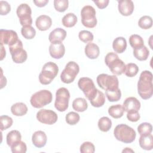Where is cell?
I'll return each instance as SVG.
<instances>
[{
	"instance_id": "cell-1",
	"label": "cell",
	"mask_w": 153,
	"mask_h": 153,
	"mask_svg": "<svg viewBox=\"0 0 153 153\" xmlns=\"http://www.w3.org/2000/svg\"><path fill=\"white\" fill-rule=\"evenodd\" d=\"M137 92L144 100L150 99L153 94L152 74L149 71H144L140 75L137 82Z\"/></svg>"
},
{
	"instance_id": "cell-2",
	"label": "cell",
	"mask_w": 153,
	"mask_h": 153,
	"mask_svg": "<svg viewBox=\"0 0 153 153\" xmlns=\"http://www.w3.org/2000/svg\"><path fill=\"white\" fill-rule=\"evenodd\" d=\"M114 134L117 140L125 143L133 142L136 136L134 130L124 124L117 125L114 128Z\"/></svg>"
},
{
	"instance_id": "cell-3",
	"label": "cell",
	"mask_w": 153,
	"mask_h": 153,
	"mask_svg": "<svg viewBox=\"0 0 153 153\" xmlns=\"http://www.w3.org/2000/svg\"><path fill=\"white\" fill-rule=\"evenodd\" d=\"M59 72L58 66L54 62H49L44 64L39 75V81L43 85L50 84L57 76Z\"/></svg>"
},
{
	"instance_id": "cell-4",
	"label": "cell",
	"mask_w": 153,
	"mask_h": 153,
	"mask_svg": "<svg viewBox=\"0 0 153 153\" xmlns=\"http://www.w3.org/2000/svg\"><path fill=\"white\" fill-rule=\"evenodd\" d=\"M105 62L114 75H120L124 73L126 65L124 62L118 58V56L116 53H108L105 57Z\"/></svg>"
},
{
	"instance_id": "cell-5",
	"label": "cell",
	"mask_w": 153,
	"mask_h": 153,
	"mask_svg": "<svg viewBox=\"0 0 153 153\" xmlns=\"http://www.w3.org/2000/svg\"><path fill=\"white\" fill-rule=\"evenodd\" d=\"M53 99L52 93L47 90H42L32 95L30 100L31 105L35 108H41L49 103Z\"/></svg>"
},
{
	"instance_id": "cell-6",
	"label": "cell",
	"mask_w": 153,
	"mask_h": 153,
	"mask_svg": "<svg viewBox=\"0 0 153 153\" xmlns=\"http://www.w3.org/2000/svg\"><path fill=\"white\" fill-rule=\"evenodd\" d=\"M96 14V10L92 6H84L81 11L82 24L88 28L94 27L97 25Z\"/></svg>"
},
{
	"instance_id": "cell-7",
	"label": "cell",
	"mask_w": 153,
	"mask_h": 153,
	"mask_svg": "<svg viewBox=\"0 0 153 153\" xmlns=\"http://www.w3.org/2000/svg\"><path fill=\"white\" fill-rule=\"evenodd\" d=\"M79 71L78 65L73 61L69 62L65 66L60 74V79L65 84H70L75 79L76 76Z\"/></svg>"
},
{
	"instance_id": "cell-8",
	"label": "cell",
	"mask_w": 153,
	"mask_h": 153,
	"mask_svg": "<svg viewBox=\"0 0 153 153\" xmlns=\"http://www.w3.org/2000/svg\"><path fill=\"white\" fill-rule=\"evenodd\" d=\"M96 80L98 85L103 90H111L118 88V79L115 75L101 74L97 76Z\"/></svg>"
},
{
	"instance_id": "cell-9",
	"label": "cell",
	"mask_w": 153,
	"mask_h": 153,
	"mask_svg": "<svg viewBox=\"0 0 153 153\" xmlns=\"http://www.w3.org/2000/svg\"><path fill=\"white\" fill-rule=\"evenodd\" d=\"M70 93L68 90L65 87L59 88L56 93V100L54 106L60 112L65 111L69 105Z\"/></svg>"
},
{
	"instance_id": "cell-10",
	"label": "cell",
	"mask_w": 153,
	"mask_h": 153,
	"mask_svg": "<svg viewBox=\"0 0 153 153\" xmlns=\"http://www.w3.org/2000/svg\"><path fill=\"white\" fill-rule=\"evenodd\" d=\"M9 50L14 62L22 63L27 60V52L23 48V43L20 39L10 45Z\"/></svg>"
},
{
	"instance_id": "cell-11",
	"label": "cell",
	"mask_w": 153,
	"mask_h": 153,
	"mask_svg": "<svg viewBox=\"0 0 153 153\" xmlns=\"http://www.w3.org/2000/svg\"><path fill=\"white\" fill-rule=\"evenodd\" d=\"M78 85L89 100L94 97L97 91L93 80L88 77L81 78L78 80Z\"/></svg>"
},
{
	"instance_id": "cell-12",
	"label": "cell",
	"mask_w": 153,
	"mask_h": 153,
	"mask_svg": "<svg viewBox=\"0 0 153 153\" xmlns=\"http://www.w3.org/2000/svg\"><path fill=\"white\" fill-rule=\"evenodd\" d=\"M16 13L20 20V25L22 26L32 25V10L30 6L28 4L24 3L19 5V6L17 8Z\"/></svg>"
},
{
	"instance_id": "cell-13",
	"label": "cell",
	"mask_w": 153,
	"mask_h": 153,
	"mask_svg": "<svg viewBox=\"0 0 153 153\" xmlns=\"http://www.w3.org/2000/svg\"><path fill=\"white\" fill-rule=\"evenodd\" d=\"M36 119L41 123L51 125L54 124L58 119L57 114L49 109H41L36 114Z\"/></svg>"
},
{
	"instance_id": "cell-14",
	"label": "cell",
	"mask_w": 153,
	"mask_h": 153,
	"mask_svg": "<svg viewBox=\"0 0 153 153\" xmlns=\"http://www.w3.org/2000/svg\"><path fill=\"white\" fill-rule=\"evenodd\" d=\"M1 44H7L8 46L14 44L19 40L16 32L13 30L1 29L0 30Z\"/></svg>"
},
{
	"instance_id": "cell-15",
	"label": "cell",
	"mask_w": 153,
	"mask_h": 153,
	"mask_svg": "<svg viewBox=\"0 0 153 153\" xmlns=\"http://www.w3.org/2000/svg\"><path fill=\"white\" fill-rule=\"evenodd\" d=\"M50 56L56 59L62 58L65 53V48L62 42L51 43L49 47Z\"/></svg>"
},
{
	"instance_id": "cell-16",
	"label": "cell",
	"mask_w": 153,
	"mask_h": 153,
	"mask_svg": "<svg viewBox=\"0 0 153 153\" xmlns=\"http://www.w3.org/2000/svg\"><path fill=\"white\" fill-rule=\"evenodd\" d=\"M120 13L124 16H130L134 10V4L131 0H121L117 1Z\"/></svg>"
},
{
	"instance_id": "cell-17",
	"label": "cell",
	"mask_w": 153,
	"mask_h": 153,
	"mask_svg": "<svg viewBox=\"0 0 153 153\" xmlns=\"http://www.w3.org/2000/svg\"><path fill=\"white\" fill-rule=\"evenodd\" d=\"M123 106L127 112H137L140 109V102L134 97H129L124 101Z\"/></svg>"
},
{
	"instance_id": "cell-18",
	"label": "cell",
	"mask_w": 153,
	"mask_h": 153,
	"mask_svg": "<svg viewBox=\"0 0 153 153\" xmlns=\"http://www.w3.org/2000/svg\"><path fill=\"white\" fill-rule=\"evenodd\" d=\"M35 25L38 30L45 31L51 27L52 25V20L47 15H41L36 18Z\"/></svg>"
},
{
	"instance_id": "cell-19",
	"label": "cell",
	"mask_w": 153,
	"mask_h": 153,
	"mask_svg": "<svg viewBox=\"0 0 153 153\" xmlns=\"http://www.w3.org/2000/svg\"><path fill=\"white\" fill-rule=\"evenodd\" d=\"M47 140V137L45 132L39 130L33 133L32 136V141L33 145L37 148L44 147Z\"/></svg>"
},
{
	"instance_id": "cell-20",
	"label": "cell",
	"mask_w": 153,
	"mask_h": 153,
	"mask_svg": "<svg viewBox=\"0 0 153 153\" xmlns=\"http://www.w3.org/2000/svg\"><path fill=\"white\" fill-rule=\"evenodd\" d=\"M66 36V32L62 28L58 27L51 31L48 36V39L51 43L62 42Z\"/></svg>"
},
{
	"instance_id": "cell-21",
	"label": "cell",
	"mask_w": 153,
	"mask_h": 153,
	"mask_svg": "<svg viewBox=\"0 0 153 153\" xmlns=\"http://www.w3.org/2000/svg\"><path fill=\"white\" fill-rule=\"evenodd\" d=\"M85 54L88 58L90 59H95L99 56V48L96 44L89 42L85 47Z\"/></svg>"
},
{
	"instance_id": "cell-22",
	"label": "cell",
	"mask_w": 153,
	"mask_h": 153,
	"mask_svg": "<svg viewBox=\"0 0 153 153\" xmlns=\"http://www.w3.org/2000/svg\"><path fill=\"white\" fill-rule=\"evenodd\" d=\"M140 146L145 150L149 151L153 148V136L151 134L140 136L139 139Z\"/></svg>"
},
{
	"instance_id": "cell-23",
	"label": "cell",
	"mask_w": 153,
	"mask_h": 153,
	"mask_svg": "<svg viewBox=\"0 0 153 153\" xmlns=\"http://www.w3.org/2000/svg\"><path fill=\"white\" fill-rule=\"evenodd\" d=\"M112 48L115 52L117 53H123L127 48V42L124 37L116 38L112 43Z\"/></svg>"
},
{
	"instance_id": "cell-24",
	"label": "cell",
	"mask_w": 153,
	"mask_h": 153,
	"mask_svg": "<svg viewBox=\"0 0 153 153\" xmlns=\"http://www.w3.org/2000/svg\"><path fill=\"white\" fill-rule=\"evenodd\" d=\"M133 53L134 57L140 61L146 60L149 55V51L145 45L134 48Z\"/></svg>"
},
{
	"instance_id": "cell-25",
	"label": "cell",
	"mask_w": 153,
	"mask_h": 153,
	"mask_svg": "<svg viewBox=\"0 0 153 153\" xmlns=\"http://www.w3.org/2000/svg\"><path fill=\"white\" fill-rule=\"evenodd\" d=\"M27 106L22 102H17L13 104L11 107V113L16 116L21 117L25 115L27 112Z\"/></svg>"
},
{
	"instance_id": "cell-26",
	"label": "cell",
	"mask_w": 153,
	"mask_h": 153,
	"mask_svg": "<svg viewBox=\"0 0 153 153\" xmlns=\"http://www.w3.org/2000/svg\"><path fill=\"white\" fill-rule=\"evenodd\" d=\"M22 136L18 130H13L10 131L7 135V143L11 147L16 145L20 141H21Z\"/></svg>"
},
{
	"instance_id": "cell-27",
	"label": "cell",
	"mask_w": 153,
	"mask_h": 153,
	"mask_svg": "<svg viewBox=\"0 0 153 153\" xmlns=\"http://www.w3.org/2000/svg\"><path fill=\"white\" fill-rule=\"evenodd\" d=\"M124 112L123 106L120 104L112 105L108 109V114L112 118L118 119L123 117Z\"/></svg>"
},
{
	"instance_id": "cell-28",
	"label": "cell",
	"mask_w": 153,
	"mask_h": 153,
	"mask_svg": "<svg viewBox=\"0 0 153 153\" xmlns=\"http://www.w3.org/2000/svg\"><path fill=\"white\" fill-rule=\"evenodd\" d=\"M73 109L79 112L85 111L88 108V104L86 100L82 97H78L72 102Z\"/></svg>"
},
{
	"instance_id": "cell-29",
	"label": "cell",
	"mask_w": 153,
	"mask_h": 153,
	"mask_svg": "<svg viewBox=\"0 0 153 153\" xmlns=\"http://www.w3.org/2000/svg\"><path fill=\"white\" fill-rule=\"evenodd\" d=\"M91 105L96 108L102 106L105 103V96L103 92L97 90L94 97L90 100Z\"/></svg>"
},
{
	"instance_id": "cell-30",
	"label": "cell",
	"mask_w": 153,
	"mask_h": 153,
	"mask_svg": "<svg viewBox=\"0 0 153 153\" xmlns=\"http://www.w3.org/2000/svg\"><path fill=\"white\" fill-rule=\"evenodd\" d=\"M62 22L65 27H72L76 25L77 22V17L74 13H69L63 16Z\"/></svg>"
},
{
	"instance_id": "cell-31",
	"label": "cell",
	"mask_w": 153,
	"mask_h": 153,
	"mask_svg": "<svg viewBox=\"0 0 153 153\" xmlns=\"http://www.w3.org/2000/svg\"><path fill=\"white\" fill-rule=\"evenodd\" d=\"M98 127L100 130L103 132L108 131L112 127V121L107 117L100 118L98 121Z\"/></svg>"
},
{
	"instance_id": "cell-32",
	"label": "cell",
	"mask_w": 153,
	"mask_h": 153,
	"mask_svg": "<svg viewBox=\"0 0 153 153\" xmlns=\"http://www.w3.org/2000/svg\"><path fill=\"white\" fill-rule=\"evenodd\" d=\"M105 95L109 102H117L120 100L121 97V92L120 89L105 90Z\"/></svg>"
},
{
	"instance_id": "cell-33",
	"label": "cell",
	"mask_w": 153,
	"mask_h": 153,
	"mask_svg": "<svg viewBox=\"0 0 153 153\" xmlns=\"http://www.w3.org/2000/svg\"><path fill=\"white\" fill-rule=\"evenodd\" d=\"M21 33L25 38L27 39H31L35 37L36 35V30L32 26L27 25L22 27Z\"/></svg>"
},
{
	"instance_id": "cell-34",
	"label": "cell",
	"mask_w": 153,
	"mask_h": 153,
	"mask_svg": "<svg viewBox=\"0 0 153 153\" xmlns=\"http://www.w3.org/2000/svg\"><path fill=\"white\" fill-rule=\"evenodd\" d=\"M139 72V68L135 63H130L126 65L124 74L128 77H133Z\"/></svg>"
},
{
	"instance_id": "cell-35",
	"label": "cell",
	"mask_w": 153,
	"mask_h": 153,
	"mask_svg": "<svg viewBox=\"0 0 153 153\" xmlns=\"http://www.w3.org/2000/svg\"><path fill=\"white\" fill-rule=\"evenodd\" d=\"M129 43L130 46L134 48L144 45V41L142 38L136 34L131 35L129 38Z\"/></svg>"
},
{
	"instance_id": "cell-36",
	"label": "cell",
	"mask_w": 153,
	"mask_h": 153,
	"mask_svg": "<svg viewBox=\"0 0 153 153\" xmlns=\"http://www.w3.org/2000/svg\"><path fill=\"white\" fill-rule=\"evenodd\" d=\"M138 25L143 29H148L152 26V19L150 16H143L139 19Z\"/></svg>"
},
{
	"instance_id": "cell-37",
	"label": "cell",
	"mask_w": 153,
	"mask_h": 153,
	"mask_svg": "<svg viewBox=\"0 0 153 153\" xmlns=\"http://www.w3.org/2000/svg\"><path fill=\"white\" fill-rule=\"evenodd\" d=\"M138 133L140 136L148 135L151 134L152 131V126L150 123H142L137 127Z\"/></svg>"
},
{
	"instance_id": "cell-38",
	"label": "cell",
	"mask_w": 153,
	"mask_h": 153,
	"mask_svg": "<svg viewBox=\"0 0 153 153\" xmlns=\"http://www.w3.org/2000/svg\"><path fill=\"white\" fill-rule=\"evenodd\" d=\"M0 128L1 131L10 128L13 123V119L7 115H1L0 117Z\"/></svg>"
},
{
	"instance_id": "cell-39",
	"label": "cell",
	"mask_w": 153,
	"mask_h": 153,
	"mask_svg": "<svg viewBox=\"0 0 153 153\" xmlns=\"http://www.w3.org/2000/svg\"><path fill=\"white\" fill-rule=\"evenodd\" d=\"M69 6V1L68 0H54V7L56 11L59 12L65 11Z\"/></svg>"
},
{
	"instance_id": "cell-40",
	"label": "cell",
	"mask_w": 153,
	"mask_h": 153,
	"mask_svg": "<svg viewBox=\"0 0 153 153\" xmlns=\"http://www.w3.org/2000/svg\"><path fill=\"white\" fill-rule=\"evenodd\" d=\"M79 115L75 112H70L65 117L66 122L69 125H75L79 121Z\"/></svg>"
},
{
	"instance_id": "cell-41",
	"label": "cell",
	"mask_w": 153,
	"mask_h": 153,
	"mask_svg": "<svg viewBox=\"0 0 153 153\" xmlns=\"http://www.w3.org/2000/svg\"><path fill=\"white\" fill-rule=\"evenodd\" d=\"M78 37L79 39L84 43L91 42L94 38L93 33L91 32L85 30L80 31L78 34Z\"/></svg>"
},
{
	"instance_id": "cell-42",
	"label": "cell",
	"mask_w": 153,
	"mask_h": 153,
	"mask_svg": "<svg viewBox=\"0 0 153 153\" xmlns=\"http://www.w3.org/2000/svg\"><path fill=\"white\" fill-rule=\"evenodd\" d=\"M11 150L13 153H25L27 151V146L26 143L21 140L11 146Z\"/></svg>"
},
{
	"instance_id": "cell-43",
	"label": "cell",
	"mask_w": 153,
	"mask_h": 153,
	"mask_svg": "<svg viewBox=\"0 0 153 153\" xmlns=\"http://www.w3.org/2000/svg\"><path fill=\"white\" fill-rule=\"evenodd\" d=\"M94 151V145L90 142H84L80 146V152L81 153H93Z\"/></svg>"
},
{
	"instance_id": "cell-44",
	"label": "cell",
	"mask_w": 153,
	"mask_h": 153,
	"mask_svg": "<svg viewBox=\"0 0 153 153\" xmlns=\"http://www.w3.org/2000/svg\"><path fill=\"white\" fill-rule=\"evenodd\" d=\"M11 11V6L7 1H0V14L1 16L7 15Z\"/></svg>"
},
{
	"instance_id": "cell-45",
	"label": "cell",
	"mask_w": 153,
	"mask_h": 153,
	"mask_svg": "<svg viewBox=\"0 0 153 153\" xmlns=\"http://www.w3.org/2000/svg\"><path fill=\"white\" fill-rule=\"evenodd\" d=\"M127 118L130 121L136 122L140 119V115H139L138 111L127 112Z\"/></svg>"
},
{
	"instance_id": "cell-46",
	"label": "cell",
	"mask_w": 153,
	"mask_h": 153,
	"mask_svg": "<svg viewBox=\"0 0 153 153\" xmlns=\"http://www.w3.org/2000/svg\"><path fill=\"white\" fill-rule=\"evenodd\" d=\"M93 2L99 8L103 9V8H105L108 6V5L109 2V0H100V1H93Z\"/></svg>"
},
{
	"instance_id": "cell-47",
	"label": "cell",
	"mask_w": 153,
	"mask_h": 153,
	"mask_svg": "<svg viewBox=\"0 0 153 153\" xmlns=\"http://www.w3.org/2000/svg\"><path fill=\"white\" fill-rule=\"evenodd\" d=\"M33 3L38 7H43L48 3V0H41V1H33Z\"/></svg>"
},
{
	"instance_id": "cell-48",
	"label": "cell",
	"mask_w": 153,
	"mask_h": 153,
	"mask_svg": "<svg viewBox=\"0 0 153 153\" xmlns=\"http://www.w3.org/2000/svg\"><path fill=\"white\" fill-rule=\"evenodd\" d=\"M7 84V79L5 77H4L2 75V71L1 69V88H2Z\"/></svg>"
},
{
	"instance_id": "cell-49",
	"label": "cell",
	"mask_w": 153,
	"mask_h": 153,
	"mask_svg": "<svg viewBox=\"0 0 153 153\" xmlns=\"http://www.w3.org/2000/svg\"><path fill=\"white\" fill-rule=\"evenodd\" d=\"M1 60H2L6 55V51L2 44H1Z\"/></svg>"
},
{
	"instance_id": "cell-50",
	"label": "cell",
	"mask_w": 153,
	"mask_h": 153,
	"mask_svg": "<svg viewBox=\"0 0 153 153\" xmlns=\"http://www.w3.org/2000/svg\"><path fill=\"white\" fill-rule=\"evenodd\" d=\"M122 152H133L134 151H133L132 149H131L130 148H126L124 149L123 150Z\"/></svg>"
}]
</instances>
